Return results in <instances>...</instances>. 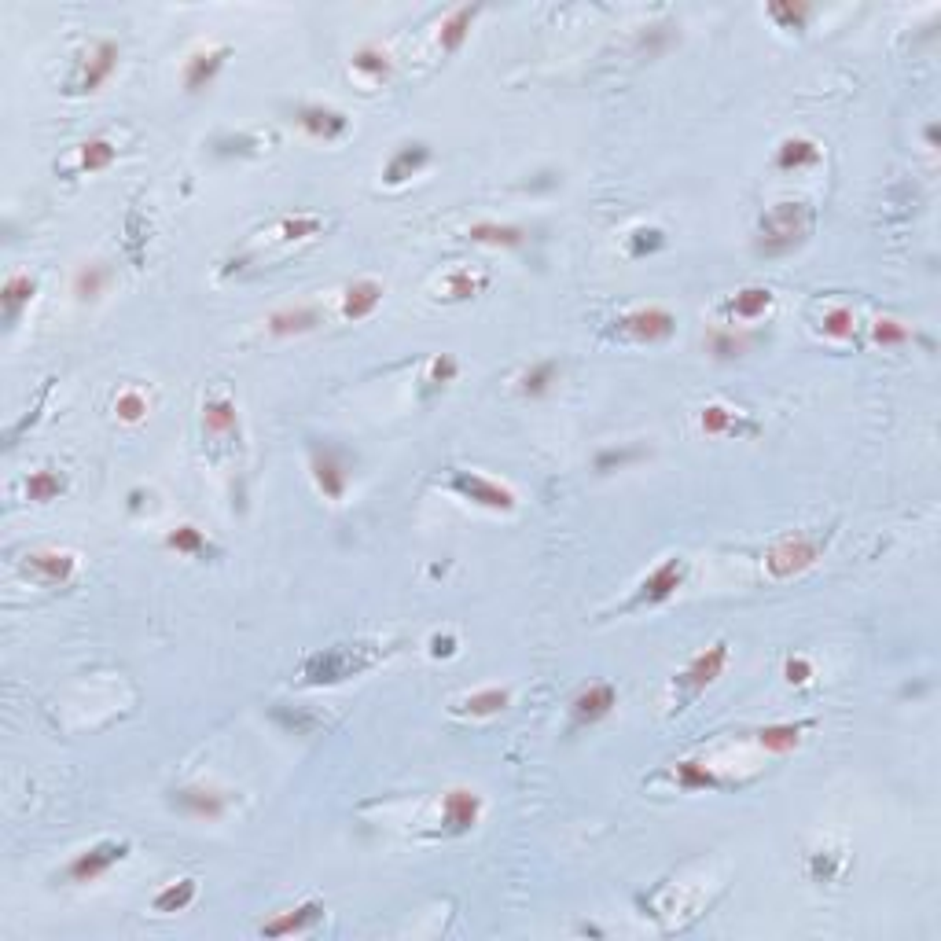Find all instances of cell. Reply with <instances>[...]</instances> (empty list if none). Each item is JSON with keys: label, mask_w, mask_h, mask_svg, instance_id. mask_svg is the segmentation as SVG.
<instances>
[{"label": "cell", "mask_w": 941, "mask_h": 941, "mask_svg": "<svg viewBox=\"0 0 941 941\" xmlns=\"http://www.w3.org/2000/svg\"><path fill=\"white\" fill-rule=\"evenodd\" d=\"M614 706H618V692H614L611 684H589L585 692L574 695L570 714H574V725H596V721L611 714Z\"/></svg>", "instance_id": "15"}, {"label": "cell", "mask_w": 941, "mask_h": 941, "mask_svg": "<svg viewBox=\"0 0 941 941\" xmlns=\"http://www.w3.org/2000/svg\"><path fill=\"white\" fill-rule=\"evenodd\" d=\"M478 19V8L475 4H464V8H456V12H449V19L442 23V34H438V48H442L445 56H453V52H460L467 41V34H471V26H475Z\"/></svg>", "instance_id": "24"}, {"label": "cell", "mask_w": 941, "mask_h": 941, "mask_svg": "<svg viewBox=\"0 0 941 941\" xmlns=\"http://www.w3.org/2000/svg\"><path fill=\"white\" fill-rule=\"evenodd\" d=\"M431 162V148L427 144H401V148L390 155V162H386V170H383V181L390 184V188H397V184H405L409 177H416V173L423 170Z\"/></svg>", "instance_id": "18"}, {"label": "cell", "mask_w": 941, "mask_h": 941, "mask_svg": "<svg viewBox=\"0 0 941 941\" xmlns=\"http://www.w3.org/2000/svg\"><path fill=\"white\" fill-rule=\"evenodd\" d=\"M508 703H511V692H504V688H482V692L460 699L453 710L464 717H493V714H500V710H508Z\"/></svg>", "instance_id": "28"}, {"label": "cell", "mask_w": 941, "mask_h": 941, "mask_svg": "<svg viewBox=\"0 0 941 941\" xmlns=\"http://www.w3.org/2000/svg\"><path fill=\"white\" fill-rule=\"evenodd\" d=\"M114 70H118V45L114 41H96V45H89L74 59L67 92L70 96H92V92H100L114 78Z\"/></svg>", "instance_id": "3"}, {"label": "cell", "mask_w": 941, "mask_h": 941, "mask_svg": "<svg viewBox=\"0 0 941 941\" xmlns=\"http://www.w3.org/2000/svg\"><path fill=\"white\" fill-rule=\"evenodd\" d=\"M684 581H688V559L684 556H669L662 559L651 574H647L640 585H636V592L629 596V603H625V611H640V607H658V603H666L677 596V589H684Z\"/></svg>", "instance_id": "5"}, {"label": "cell", "mask_w": 941, "mask_h": 941, "mask_svg": "<svg viewBox=\"0 0 941 941\" xmlns=\"http://www.w3.org/2000/svg\"><path fill=\"white\" fill-rule=\"evenodd\" d=\"M320 324V313L313 306H291V309H276L273 317L265 320V331L273 339H291V335H306Z\"/></svg>", "instance_id": "19"}, {"label": "cell", "mask_w": 941, "mask_h": 941, "mask_svg": "<svg viewBox=\"0 0 941 941\" xmlns=\"http://www.w3.org/2000/svg\"><path fill=\"white\" fill-rule=\"evenodd\" d=\"M295 122L317 140H342L350 133V118L328 103H302L295 111Z\"/></svg>", "instance_id": "13"}, {"label": "cell", "mask_w": 941, "mask_h": 941, "mask_svg": "<svg viewBox=\"0 0 941 941\" xmlns=\"http://www.w3.org/2000/svg\"><path fill=\"white\" fill-rule=\"evenodd\" d=\"M927 144H930V148L938 144V125H930V129H927Z\"/></svg>", "instance_id": "50"}, {"label": "cell", "mask_w": 941, "mask_h": 941, "mask_svg": "<svg viewBox=\"0 0 941 941\" xmlns=\"http://www.w3.org/2000/svg\"><path fill=\"white\" fill-rule=\"evenodd\" d=\"M19 570H23L26 581L52 589V585H67L74 578L78 559L70 556V552H59V548H37V552H26Z\"/></svg>", "instance_id": "8"}, {"label": "cell", "mask_w": 941, "mask_h": 941, "mask_svg": "<svg viewBox=\"0 0 941 941\" xmlns=\"http://www.w3.org/2000/svg\"><path fill=\"white\" fill-rule=\"evenodd\" d=\"M772 309V291L769 287H743L736 298L725 302L728 320H758Z\"/></svg>", "instance_id": "25"}, {"label": "cell", "mask_w": 941, "mask_h": 941, "mask_svg": "<svg viewBox=\"0 0 941 941\" xmlns=\"http://www.w3.org/2000/svg\"><path fill=\"white\" fill-rule=\"evenodd\" d=\"M166 548L181 552V556H206V552H210V541L203 537L199 526L181 522V526H173V530L166 533Z\"/></svg>", "instance_id": "33"}, {"label": "cell", "mask_w": 941, "mask_h": 941, "mask_svg": "<svg viewBox=\"0 0 941 941\" xmlns=\"http://www.w3.org/2000/svg\"><path fill=\"white\" fill-rule=\"evenodd\" d=\"M37 295V280L34 276H8L4 280V291H0V306H4V324L8 328H15L19 324V317H23V309L34 302Z\"/></svg>", "instance_id": "21"}, {"label": "cell", "mask_w": 941, "mask_h": 941, "mask_svg": "<svg viewBox=\"0 0 941 941\" xmlns=\"http://www.w3.org/2000/svg\"><path fill=\"white\" fill-rule=\"evenodd\" d=\"M427 647H431V655H434V658H449V655H456V636L434 633V636H431V644H427Z\"/></svg>", "instance_id": "49"}, {"label": "cell", "mask_w": 941, "mask_h": 941, "mask_svg": "<svg viewBox=\"0 0 941 941\" xmlns=\"http://www.w3.org/2000/svg\"><path fill=\"white\" fill-rule=\"evenodd\" d=\"M783 677H787L791 684H809L813 681V662H809V658H787Z\"/></svg>", "instance_id": "48"}, {"label": "cell", "mask_w": 941, "mask_h": 941, "mask_svg": "<svg viewBox=\"0 0 941 941\" xmlns=\"http://www.w3.org/2000/svg\"><path fill=\"white\" fill-rule=\"evenodd\" d=\"M820 331L828 335V339H853L857 335V317H853V309L846 306H835L824 313V320H820Z\"/></svg>", "instance_id": "38"}, {"label": "cell", "mask_w": 941, "mask_h": 941, "mask_svg": "<svg viewBox=\"0 0 941 941\" xmlns=\"http://www.w3.org/2000/svg\"><path fill=\"white\" fill-rule=\"evenodd\" d=\"M320 228H324V221H320V217H284V221H280V228H276V236L287 239V243H298V239L317 236Z\"/></svg>", "instance_id": "40"}, {"label": "cell", "mask_w": 941, "mask_h": 941, "mask_svg": "<svg viewBox=\"0 0 941 941\" xmlns=\"http://www.w3.org/2000/svg\"><path fill=\"white\" fill-rule=\"evenodd\" d=\"M467 239L471 243H482V247H522L526 243V228L519 225H500V221H478V225L467 228Z\"/></svg>", "instance_id": "22"}, {"label": "cell", "mask_w": 941, "mask_h": 941, "mask_svg": "<svg viewBox=\"0 0 941 941\" xmlns=\"http://www.w3.org/2000/svg\"><path fill=\"white\" fill-rule=\"evenodd\" d=\"M309 475L328 500H342L350 489V467L331 445H309Z\"/></svg>", "instance_id": "9"}, {"label": "cell", "mask_w": 941, "mask_h": 941, "mask_svg": "<svg viewBox=\"0 0 941 941\" xmlns=\"http://www.w3.org/2000/svg\"><path fill=\"white\" fill-rule=\"evenodd\" d=\"M114 159H118V148H114L111 140H107V137H92V140H85V144L78 148L74 170H78V173H100V170H107Z\"/></svg>", "instance_id": "30"}, {"label": "cell", "mask_w": 941, "mask_h": 941, "mask_svg": "<svg viewBox=\"0 0 941 941\" xmlns=\"http://www.w3.org/2000/svg\"><path fill=\"white\" fill-rule=\"evenodd\" d=\"M820 162V148L809 137H787L780 140L776 148V166L780 170H805V166H817Z\"/></svg>", "instance_id": "27"}, {"label": "cell", "mask_w": 941, "mask_h": 941, "mask_svg": "<svg viewBox=\"0 0 941 941\" xmlns=\"http://www.w3.org/2000/svg\"><path fill=\"white\" fill-rule=\"evenodd\" d=\"M805 728H809V721H798V725H765L754 736H758V747L769 750V754H791L802 743Z\"/></svg>", "instance_id": "29"}, {"label": "cell", "mask_w": 941, "mask_h": 941, "mask_svg": "<svg viewBox=\"0 0 941 941\" xmlns=\"http://www.w3.org/2000/svg\"><path fill=\"white\" fill-rule=\"evenodd\" d=\"M482 820V798L467 787H453L442 798V831L445 835H467Z\"/></svg>", "instance_id": "12"}, {"label": "cell", "mask_w": 941, "mask_h": 941, "mask_svg": "<svg viewBox=\"0 0 941 941\" xmlns=\"http://www.w3.org/2000/svg\"><path fill=\"white\" fill-rule=\"evenodd\" d=\"M699 427L710 438H721V434H736L739 431V416L728 405H706L703 416H699Z\"/></svg>", "instance_id": "36"}, {"label": "cell", "mask_w": 941, "mask_h": 941, "mask_svg": "<svg viewBox=\"0 0 941 941\" xmlns=\"http://www.w3.org/2000/svg\"><path fill=\"white\" fill-rule=\"evenodd\" d=\"M809 228H813L809 206L794 203V199H783V203L769 206V210L761 214L754 247H758V254H765V258H783V254H791V250L802 247L805 236H809Z\"/></svg>", "instance_id": "1"}, {"label": "cell", "mask_w": 941, "mask_h": 941, "mask_svg": "<svg viewBox=\"0 0 941 941\" xmlns=\"http://www.w3.org/2000/svg\"><path fill=\"white\" fill-rule=\"evenodd\" d=\"M114 412H118L125 423H140L148 416V397L137 394V390H125V394L114 401Z\"/></svg>", "instance_id": "45"}, {"label": "cell", "mask_w": 941, "mask_h": 941, "mask_svg": "<svg viewBox=\"0 0 941 941\" xmlns=\"http://www.w3.org/2000/svg\"><path fill=\"white\" fill-rule=\"evenodd\" d=\"M809 872H813V879H824V883H831L835 875H839V864H835V857L831 853H813V861H809Z\"/></svg>", "instance_id": "47"}, {"label": "cell", "mask_w": 941, "mask_h": 941, "mask_svg": "<svg viewBox=\"0 0 941 941\" xmlns=\"http://www.w3.org/2000/svg\"><path fill=\"white\" fill-rule=\"evenodd\" d=\"M486 284L482 276H471L467 269H456V273L445 276V298H453V302H464V298H471L478 291V287Z\"/></svg>", "instance_id": "41"}, {"label": "cell", "mask_w": 941, "mask_h": 941, "mask_svg": "<svg viewBox=\"0 0 941 941\" xmlns=\"http://www.w3.org/2000/svg\"><path fill=\"white\" fill-rule=\"evenodd\" d=\"M673 331H677L673 313H666V309H658V306H644V309H633V313H622V317L614 320L611 335H622V339H633V342H666Z\"/></svg>", "instance_id": "7"}, {"label": "cell", "mask_w": 941, "mask_h": 941, "mask_svg": "<svg viewBox=\"0 0 941 941\" xmlns=\"http://www.w3.org/2000/svg\"><path fill=\"white\" fill-rule=\"evenodd\" d=\"M353 70L361 74V78H368V81H383V78H390V70H394V63H390V56H386L383 48H361L357 56H353Z\"/></svg>", "instance_id": "34"}, {"label": "cell", "mask_w": 941, "mask_h": 941, "mask_svg": "<svg viewBox=\"0 0 941 941\" xmlns=\"http://www.w3.org/2000/svg\"><path fill=\"white\" fill-rule=\"evenodd\" d=\"M769 15L780 23V30H805L813 8L809 4H769Z\"/></svg>", "instance_id": "39"}, {"label": "cell", "mask_w": 941, "mask_h": 941, "mask_svg": "<svg viewBox=\"0 0 941 941\" xmlns=\"http://www.w3.org/2000/svg\"><path fill=\"white\" fill-rule=\"evenodd\" d=\"M379 302H383V284H375V280H357V284H350L346 291H342L339 313L346 320H364L379 309Z\"/></svg>", "instance_id": "20"}, {"label": "cell", "mask_w": 941, "mask_h": 941, "mask_svg": "<svg viewBox=\"0 0 941 941\" xmlns=\"http://www.w3.org/2000/svg\"><path fill=\"white\" fill-rule=\"evenodd\" d=\"M103 284H107V269L103 265H85L78 273V280H74V291H78V298H100L103 295Z\"/></svg>", "instance_id": "42"}, {"label": "cell", "mask_w": 941, "mask_h": 941, "mask_svg": "<svg viewBox=\"0 0 941 941\" xmlns=\"http://www.w3.org/2000/svg\"><path fill=\"white\" fill-rule=\"evenodd\" d=\"M195 879H181V883H170L166 890L155 894V912H184V908L195 901Z\"/></svg>", "instance_id": "35"}, {"label": "cell", "mask_w": 941, "mask_h": 941, "mask_svg": "<svg viewBox=\"0 0 941 941\" xmlns=\"http://www.w3.org/2000/svg\"><path fill=\"white\" fill-rule=\"evenodd\" d=\"M828 548V537H820V533H794V537H783L780 545L772 548L769 559H765V567H769L772 578H798V574H805V570L813 567L820 559V552Z\"/></svg>", "instance_id": "4"}, {"label": "cell", "mask_w": 941, "mask_h": 941, "mask_svg": "<svg viewBox=\"0 0 941 941\" xmlns=\"http://www.w3.org/2000/svg\"><path fill=\"white\" fill-rule=\"evenodd\" d=\"M324 919V905L320 901H306V905L291 908V912H280L276 919L261 923V934L265 938H287V934H302V930L317 927Z\"/></svg>", "instance_id": "17"}, {"label": "cell", "mask_w": 941, "mask_h": 941, "mask_svg": "<svg viewBox=\"0 0 941 941\" xmlns=\"http://www.w3.org/2000/svg\"><path fill=\"white\" fill-rule=\"evenodd\" d=\"M625 247H629V254L633 258H647V254H658V250L666 247V232L655 225H640L633 228L629 236H625Z\"/></svg>", "instance_id": "37"}, {"label": "cell", "mask_w": 941, "mask_h": 941, "mask_svg": "<svg viewBox=\"0 0 941 941\" xmlns=\"http://www.w3.org/2000/svg\"><path fill=\"white\" fill-rule=\"evenodd\" d=\"M552 383H559V364L556 361H537L533 368L519 375V394L526 397H541L552 390Z\"/></svg>", "instance_id": "32"}, {"label": "cell", "mask_w": 941, "mask_h": 941, "mask_svg": "<svg viewBox=\"0 0 941 941\" xmlns=\"http://www.w3.org/2000/svg\"><path fill=\"white\" fill-rule=\"evenodd\" d=\"M23 493H26V500H34V504H48V500H56L59 493H67V478L59 475V471H52V467H41V471H34V475L26 478Z\"/></svg>", "instance_id": "31"}, {"label": "cell", "mask_w": 941, "mask_h": 941, "mask_svg": "<svg viewBox=\"0 0 941 941\" xmlns=\"http://www.w3.org/2000/svg\"><path fill=\"white\" fill-rule=\"evenodd\" d=\"M228 56H232V48L228 45H214V48H199V52H192L188 63H184V89L188 92L210 89L217 74L225 70Z\"/></svg>", "instance_id": "14"}, {"label": "cell", "mask_w": 941, "mask_h": 941, "mask_svg": "<svg viewBox=\"0 0 941 941\" xmlns=\"http://www.w3.org/2000/svg\"><path fill=\"white\" fill-rule=\"evenodd\" d=\"M203 427L210 438H239V412L228 397H214L203 405Z\"/></svg>", "instance_id": "23"}, {"label": "cell", "mask_w": 941, "mask_h": 941, "mask_svg": "<svg viewBox=\"0 0 941 941\" xmlns=\"http://www.w3.org/2000/svg\"><path fill=\"white\" fill-rule=\"evenodd\" d=\"M460 375V364H456V357H449V353H438L431 364H427V375H423V383L431 386H449Z\"/></svg>", "instance_id": "44"}, {"label": "cell", "mask_w": 941, "mask_h": 941, "mask_svg": "<svg viewBox=\"0 0 941 941\" xmlns=\"http://www.w3.org/2000/svg\"><path fill=\"white\" fill-rule=\"evenodd\" d=\"M872 335H875V342H879V346H905V342H912V331H908L901 320H890V317L875 320Z\"/></svg>", "instance_id": "43"}, {"label": "cell", "mask_w": 941, "mask_h": 941, "mask_svg": "<svg viewBox=\"0 0 941 941\" xmlns=\"http://www.w3.org/2000/svg\"><path fill=\"white\" fill-rule=\"evenodd\" d=\"M449 486L464 500L478 504V508H489V511L515 508V493H511L508 486H500V482H493V478H486V475H475V471H453Z\"/></svg>", "instance_id": "10"}, {"label": "cell", "mask_w": 941, "mask_h": 941, "mask_svg": "<svg viewBox=\"0 0 941 941\" xmlns=\"http://www.w3.org/2000/svg\"><path fill=\"white\" fill-rule=\"evenodd\" d=\"M669 780L677 783L681 791H706V787L714 791V787H725V783H721V776H717L710 765H703V761H692V758L677 761V765H673V772H669Z\"/></svg>", "instance_id": "26"}, {"label": "cell", "mask_w": 941, "mask_h": 941, "mask_svg": "<svg viewBox=\"0 0 941 941\" xmlns=\"http://www.w3.org/2000/svg\"><path fill=\"white\" fill-rule=\"evenodd\" d=\"M125 857H129V842H118V839L96 842V846H89V850L78 853V857L67 864V879L70 883H92V879L107 875L114 864L125 861Z\"/></svg>", "instance_id": "11"}, {"label": "cell", "mask_w": 941, "mask_h": 941, "mask_svg": "<svg viewBox=\"0 0 941 941\" xmlns=\"http://www.w3.org/2000/svg\"><path fill=\"white\" fill-rule=\"evenodd\" d=\"M173 809L199 820H217L225 817L228 798L221 791H210V787H181V791H173Z\"/></svg>", "instance_id": "16"}, {"label": "cell", "mask_w": 941, "mask_h": 941, "mask_svg": "<svg viewBox=\"0 0 941 941\" xmlns=\"http://www.w3.org/2000/svg\"><path fill=\"white\" fill-rule=\"evenodd\" d=\"M747 346H750L747 335H732V331H714L710 335V353L714 357H739Z\"/></svg>", "instance_id": "46"}, {"label": "cell", "mask_w": 941, "mask_h": 941, "mask_svg": "<svg viewBox=\"0 0 941 941\" xmlns=\"http://www.w3.org/2000/svg\"><path fill=\"white\" fill-rule=\"evenodd\" d=\"M725 666H728V644L725 640H717V644H710L706 651H699V655L688 662V669H684L681 677L673 681V692H677V703H688V699H695L699 692H706L710 684L725 673ZM677 706V710H681Z\"/></svg>", "instance_id": "6"}, {"label": "cell", "mask_w": 941, "mask_h": 941, "mask_svg": "<svg viewBox=\"0 0 941 941\" xmlns=\"http://www.w3.org/2000/svg\"><path fill=\"white\" fill-rule=\"evenodd\" d=\"M379 647L372 644H339V647H328V651H317V655L306 658V666H302V677H306V684H313V688H324V684H342L350 681V677H357L361 669L375 666L379 662Z\"/></svg>", "instance_id": "2"}]
</instances>
